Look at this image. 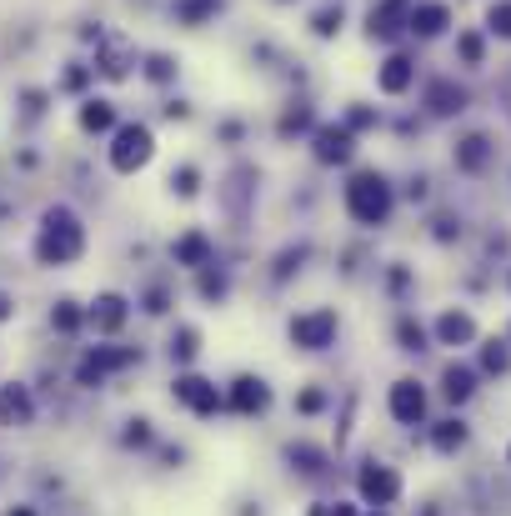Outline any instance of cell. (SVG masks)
I'll return each instance as SVG.
<instances>
[{
  "label": "cell",
  "mask_w": 511,
  "mask_h": 516,
  "mask_svg": "<svg viewBox=\"0 0 511 516\" xmlns=\"http://www.w3.org/2000/svg\"><path fill=\"white\" fill-rule=\"evenodd\" d=\"M171 401L186 411V416H196V421H216L221 411H226V386H216L211 376H201V371H176V381H171Z\"/></svg>",
  "instance_id": "cell-6"
},
{
  "label": "cell",
  "mask_w": 511,
  "mask_h": 516,
  "mask_svg": "<svg viewBox=\"0 0 511 516\" xmlns=\"http://www.w3.org/2000/svg\"><path fill=\"white\" fill-rule=\"evenodd\" d=\"M506 466H511V441H506Z\"/></svg>",
  "instance_id": "cell-49"
},
{
  "label": "cell",
  "mask_w": 511,
  "mask_h": 516,
  "mask_svg": "<svg viewBox=\"0 0 511 516\" xmlns=\"http://www.w3.org/2000/svg\"><path fill=\"white\" fill-rule=\"evenodd\" d=\"M156 151H161V141H156V131L146 126V121H121L116 131H111V146H106V166L116 171V176H141L151 161H156Z\"/></svg>",
  "instance_id": "cell-4"
},
{
  "label": "cell",
  "mask_w": 511,
  "mask_h": 516,
  "mask_svg": "<svg viewBox=\"0 0 511 516\" xmlns=\"http://www.w3.org/2000/svg\"><path fill=\"white\" fill-rule=\"evenodd\" d=\"M336 336H341V311L326 306V301H321V306H301V311L286 316V346L301 351V356H321V351H331Z\"/></svg>",
  "instance_id": "cell-3"
},
{
  "label": "cell",
  "mask_w": 511,
  "mask_h": 516,
  "mask_svg": "<svg viewBox=\"0 0 511 516\" xmlns=\"http://www.w3.org/2000/svg\"><path fill=\"white\" fill-rule=\"evenodd\" d=\"M136 76H141L146 86L166 91V86H176V81H181V56H171V51H146V56H141V66H136Z\"/></svg>",
  "instance_id": "cell-24"
},
{
  "label": "cell",
  "mask_w": 511,
  "mask_h": 516,
  "mask_svg": "<svg viewBox=\"0 0 511 516\" xmlns=\"http://www.w3.org/2000/svg\"><path fill=\"white\" fill-rule=\"evenodd\" d=\"M136 306H141L146 316H166V311L176 306V291H171L166 281H151V286L141 291V301H136Z\"/></svg>",
  "instance_id": "cell-36"
},
{
  "label": "cell",
  "mask_w": 511,
  "mask_h": 516,
  "mask_svg": "<svg viewBox=\"0 0 511 516\" xmlns=\"http://www.w3.org/2000/svg\"><path fill=\"white\" fill-rule=\"evenodd\" d=\"M306 151L321 171H351L356 156H361V136L336 116V121H316V131L306 136Z\"/></svg>",
  "instance_id": "cell-5"
},
{
  "label": "cell",
  "mask_w": 511,
  "mask_h": 516,
  "mask_svg": "<svg viewBox=\"0 0 511 516\" xmlns=\"http://www.w3.org/2000/svg\"><path fill=\"white\" fill-rule=\"evenodd\" d=\"M466 441H471V426H466L461 416H446V421L431 426V451H436V456H456Z\"/></svg>",
  "instance_id": "cell-27"
},
{
  "label": "cell",
  "mask_w": 511,
  "mask_h": 516,
  "mask_svg": "<svg viewBox=\"0 0 511 516\" xmlns=\"http://www.w3.org/2000/svg\"><path fill=\"white\" fill-rule=\"evenodd\" d=\"M131 316H136V306H131L126 291H101V296L86 306V326H91L96 336H121V331L131 326Z\"/></svg>",
  "instance_id": "cell-15"
},
{
  "label": "cell",
  "mask_w": 511,
  "mask_h": 516,
  "mask_svg": "<svg viewBox=\"0 0 511 516\" xmlns=\"http://www.w3.org/2000/svg\"><path fill=\"white\" fill-rule=\"evenodd\" d=\"M341 121L366 141L371 131H381V121H386V116H381V106H371V101H346V106H341Z\"/></svg>",
  "instance_id": "cell-30"
},
{
  "label": "cell",
  "mask_w": 511,
  "mask_h": 516,
  "mask_svg": "<svg viewBox=\"0 0 511 516\" xmlns=\"http://www.w3.org/2000/svg\"><path fill=\"white\" fill-rule=\"evenodd\" d=\"M476 386H481V371H476V366H466V361H446V366H441V401H446V406H466V401L476 396Z\"/></svg>",
  "instance_id": "cell-21"
},
{
  "label": "cell",
  "mask_w": 511,
  "mask_h": 516,
  "mask_svg": "<svg viewBox=\"0 0 511 516\" xmlns=\"http://www.w3.org/2000/svg\"><path fill=\"white\" fill-rule=\"evenodd\" d=\"M411 6L416 0H376V6L366 11V41L371 46H401Z\"/></svg>",
  "instance_id": "cell-13"
},
{
  "label": "cell",
  "mask_w": 511,
  "mask_h": 516,
  "mask_svg": "<svg viewBox=\"0 0 511 516\" xmlns=\"http://www.w3.org/2000/svg\"><path fill=\"white\" fill-rule=\"evenodd\" d=\"M216 136H221L226 146H241V141H246V121H221V126H216Z\"/></svg>",
  "instance_id": "cell-43"
},
{
  "label": "cell",
  "mask_w": 511,
  "mask_h": 516,
  "mask_svg": "<svg viewBox=\"0 0 511 516\" xmlns=\"http://www.w3.org/2000/svg\"><path fill=\"white\" fill-rule=\"evenodd\" d=\"M506 341H511V326H506Z\"/></svg>",
  "instance_id": "cell-52"
},
{
  "label": "cell",
  "mask_w": 511,
  "mask_h": 516,
  "mask_svg": "<svg viewBox=\"0 0 511 516\" xmlns=\"http://www.w3.org/2000/svg\"><path fill=\"white\" fill-rule=\"evenodd\" d=\"M341 31H346V6L341 0H321V6L306 11V36L311 41H341Z\"/></svg>",
  "instance_id": "cell-22"
},
{
  "label": "cell",
  "mask_w": 511,
  "mask_h": 516,
  "mask_svg": "<svg viewBox=\"0 0 511 516\" xmlns=\"http://www.w3.org/2000/svg\"><path fill=\"white\" fill-rule=\"evenodd\" d=\"M431 241H436V246L461 241V216H456V211H436V216H431Z\"/></svg>",
  "instance_id": "cell-39"
},
{
  "label": "cell",
  "mask_w": 511,
  "mask_h": 516,
  "mask_svg": "<svg viewBox=\"0 0 511 516\" xmlns=\"http://www.w3.org/2000/svg\"><path fill=\"white\" fill-rule=\"evenodd\" d=\"M506 291H511V271H506Z\"/></svg>",
  "instance_id": "cell-51"
},
{
  "label": "cell",
  "mask_w": 511,
  "mask_h": 516,
  "mask_svg": "<svg viewBox=\"0 0 511 516\" xmlns=\"http://www.w3.org/2000/svg\"><path fill=\"white\" fill-rule=\"evenodd\" d=\"M391 336H396V351H406V356H421V351L431 346V326H421L411 311H401V316H396Z\"/></svg>",
  "instance_id": "cell-26"
},
{
  "label": "cell",
  "mask_w": 511,
  "mask_h": 516,
  "mask_svg": "<svg viewBox=\"0 0 511 516\" xmlns=\"http://www.w3.org/2000/svg\"><path fill=\"white\" fill-rule=\"evenodd\" d=\"M171 11H176V21H181L186 31H201V26L221 11V0H176Z\"/></svg>",
  "instance_id": "cell-35"
},
{
  "label": "cell",
  "mask_w": 511,
  "mask_h": 516,
  "mask_svg": "<svg viewBox=\"0 0 511 516\" xmlns=\"http://www.w3.org/2000/svg\"><path fill=\"white\" fill-rule=\"evenodd\" d=\"M276 6H296V0H276Z\"/></svg>",
  "instance_id": "cell-50"
},
{
  "label": "cell",
  "mask_w": 511,
  "mask_h": 516,
  "mask_svg": "<svg viewBox=\"0 0 511 516\" xmlns=\"http://www.w3.org/2000/svg\"><path fill=\"white\" fill-rule=\"evenodd\" d=\"M481 31H486V41L511 46V0H491L486 16H481Z\"/></svg>",
  "instance_id": "cell-33"
},
{
  "label": "cell",
  "mask_w": 511,
  "mask_h": 516,
  "mask_svg": "<svg viewBox=\"0 0 511 516\" xmlns=\"http://www.w3.org/2000/svg\"><path fill=\"white\" fill-rule=\"evenodd\" d=\"M166 121H191V101L186 96H176V101H166V111H161Z\"/></svg>",
  "instance_id": "cell-44"
},
{
  "label": "cell",
  "mask_w": 511,
  "mask_h": 516,
  "mask_svg": "<svg viewBox=\"0 0 511 516\" xmlns=\"http://www.w3.org/2000/svg\"><path fill=\"white\" fill-rule=\"evenodd\" d=\"M226 411H231V416H241V421L266 416V411H271V381H266V376H256V371L231 376V386H226Z\"/></svg>",
  "instance_id": "cell-12"
},
{
  "label": "cell",
  "mask_w": 511,
  "mask_h": 516,
  "mask_svg": "<svg viewBox=\"0 0 511 516\" xmlns=\"http://www.w3.org/2000/svg\"><path fill=\"white\" fill-rule=\"evenodd\" d=\"M371 86H376L381 101H401V96H411V91H416V56H411L406 46H386V56H381Z\"/></svg>",
  "instance_id": "cell-8"
},
{
  "label": "cell",
  "mask_w": 511,
  "mask_h": 516,
  "mask_svg": "<svg viewBox=\"0 0 511 516\" xmlns=\"http://www.w3.org/2000/svg\"><path fill=\"white\" fill-rule=\"evenodd\" d=\"M326 401H331V396H326L316 381H306V386L291 396V411H296V416H321V411H326Z\"/></svg>",
  "instance_id": "cell-37"
},
{
  "label": "cell",
  "mask_w": 511,
  "mask_h": 516,
  "mask_svg": "<svg viewBox=\"0 0 511 516\" xmlns=\"http://www.w3.org/2000/svg\"><path fill=\"white\" fill-rule=\"evenodd\" d=\"M316 121H321V116H316V106L301 96V101H286V106H281V116H276L271 136H276L281 146H291V141H301V146H306V136L316 131Z\"/></svg>",
  "instance_id": "cell-19"
},
{
  "label": "cell",
  "mask_w": 511,
  "mask_h": 516,
  "mask_svg": "<svg viewBox=\"0 0 511 516\" xmlns=\"http://www.w3.org/2000/svg\"><path fill=\"white\" fill-rule=\"evenodd\" d=\"M51 326H56V331H66V336H71V331H81V326H86V306H76V301H56Z\"/></svg>",
  "instance_id": "cell-40"
},
{
  "label": "cell",
  "mask_w": 511,
  "mask_h": 516,
  "mask_svg": "<svg viewBox=\"0 0 511 516\" xmlns=\"http://www.w3.org/2000/svg\"><path fill=\"white\" fill-rule=\"evenodd\" d=\"M306 261H311V246H306V241H286V246L271 256V271H266V281H271V286H291V281L306 271Z\"/></svg>",
  "instance_id": "cell-23"
},
{
  "label": "cell",
  "mask_w": 511,
  "mask_h": 516,
  "mask_svg": "<svg viewBox=\"0 0 511 516\" xmlns=\"http://www.w3.org/2000/svg\"><path fill=\"white\" fill-rule=\"evenodd\" d=\"M286 461H291V471H301V476H316V471L326 466V446H316V441L296 436V441L286 446Z\"/></svg>",
  "instance_id": "cell-31"
},
{
  "label": "cell",
  "mask_w": 511,
  "mask_h": 516,
  "mask_svg": "<svg viewBox=\"0 0 511 516\" xmlns=\"http://www.w3.org/2000/svg\"><path fill=\"white\" fill-rule=\"evenodd\" d=\"M166 186H171V196H176V201H201V191H206V166L186 156V161H176V166H171Z\"/></svg>",
  "instance_id": "cell-25"
},
{
  "label": "cell",
  "mask_w": 511,
  "mask_h": 516,
  "mask_svg": "<svg viewBox=\"0 0 511 516\" xmlns=\"http://www.w3.org/2000/svg\"><path fill=\"white\" fill-rule=\"evenodd\" d=\"M126 426H131V431H126V446H151V441H156V431H151V416H131Z\"/></svg>",
  "instance_id": "cell-42"
},
{
  "label": "cell",
  "mask_w": 511,
  "mask_h": 516,
  "mask_svg": "<svg viewBox=\"0 0 511 516\" xmlns=\"http://www.w3.org/2000/svg\"><path fill=\"white\" fill-rule=\"evenodd\" d=\"M456 26V11L446 6V0H416L411 16H406V36L416 46H431V41H446Z\"/></svg>",
  "instance_id": "cell-10"
},
{
  "label": "cell",
  "mask_w": 511,
  "mask_h": 516,
  "mask_svg": "<svg viewBox=\"0 0 511 516\" xmlns=\"http://www.w3.org/2000/svg\"><path fill=\"white\" fill-rule=\"evenodd\" d=\"M196 296H201V301H216V306H221V301L231 296V271H226L221 261L201 266V271H196Z\"/></svg>",
  "instance_id": "cell-28"
},
{
  "label": "cell",
  "mask_w": 511,
  "mask_h": 516,
  "mask_svg": "<svg viewBox=\"0 0 511 516\" xmlns=\"http://www.w3.org/2000/svg\"><path fill=\"white\" fill-rule=\"evenodd\" d=\"M386 416L396 426H421L426 421V386L416 376H396L386 386Z\"/></svg>",
  "instance_id": "cell-16"
},
{
  "label": "cell",
  "mask_w": 511,
  "mask_h": 516,
  "mask_svg": "<svg viewBox=\"0 0 511 516\" xmlns=\"http://www.w3.org/2000/svg\"><path fill=\"white\" fill-rule=\"evenodd\" d=\"M256 181H261V171H256L251 161H231V171H226V186L216 191V201H221V211H226L231 221H246V216H251Z\"/></svg>",
  "instance_id": "cell-11"
},
{
  "label": "cell",
  "mask_w": 511,
  "mask_h": 516,
  "mask_svg": "<svg viewBox=\"0 0 511 516\" xmlns=\"http://www.w3.org/2000/svg\"><path fill=\"white\" fill-rule=\"evenodd\" d=\"M216 261V236L206 231V226H186V231H176L171 236V266L176 271H201V266H211Z\"/></svg>",
  "instance_id": "cell-14"
},
{
  "label": "cell",
  "mask_w": 511,
  "mask_h": 516,
  "mask_svg": "<svg viewBox=\"0 0 511 516\" xmlns=\"http://www.w3.org/2000/svg\"><path fill=\"white\" fill-rule=\"evenodd\" d=\"M401 206V191L396 181L381 171V166H351L346 181H341V216L356 226V231H381L391 226Z\"/></svg>",
  "instance_id": "cell-1"
},
{
  "label": "cell",
  "mask_w": 511,
  "mask_h": 516,
  "mask_svg": "<svg viewBox=\"0 0 511 516\" xmlns=\"http://www.w3.org/2000/svg\"><path fill=\"white\" fill-rule=\"evenodd\" d=\"M86 256V226L71 206H46L36 231V261L41 266H71Z\"/></svg>",
  "instance_id": "cell-2"
},
{
  "label": "cell",
  "mask_w": 511,
  "mask_h": 516,
  "mask_svg": "<svg viewBox=\"0 0 511 516\" xmlns=\"http://www.w3.org/2000/svg\"><path fill=\"white\" fill-rule=\"evenodd\" d=\"M326 516H361V501H331Z\"/></svg>",
  "instance_id": "cell-45"
},
{
  "label": "cell",
  "mask_w": 511,
  "mask_h": 516,
  "mask_svg": "<svg viewBox=\"0 0 511 516\" xmlns=\"http://www.w3.org/2000/svg\"><path fill=\"white\" fill-rule=\"evenodd\" d=\"M361 516H391V511H361Z\"/></svg>",
  "instance_id": "cell-48"
},
{
  "label": "cell",
  "mask_w": 511,
  "mask_h": 516,
  "mask_svg": "<svg viewBox=\"0 0 511 516\" xmlns=\"http://www.w3.org/2000/svg\"><path fill=\"white\" fill-rule=\"evenodd\" d=\"M76 126H81V136H111L121 126V106L111 96H86L76 106Z\"/></svg>",
  "instance_id": "cell-20"
},
{
  "label": "cell",
  "mask_w": 511,
  "mask_h": 516,
  "mask_svg": "<svg viewBox=\"0 0 511 516\" xmlns=\"http://www.w3.org/2000/svg\"><path fill=\"white\" fill-rule=\"evenodd\" d=\"M381 281H386V291H391V296H406V291H411V266H406V261H386Z\"/></svg>",
  "instance_id": "cell-41"
},
{
  "label": "cell",
  "mask_w": 511,
  "mask_h": 516,
  "mask_svg": "<svg viewBox=\"0 0 511 516\" xmlns=\"http://www.w3.org/2000/svg\"><path fill=\"white\" fill-rule=\"evenodd\" d=\"M11 316H16V301H11V296H6V291H0V326H6V321H11Z\"/></svg>",
  "instance_id": "cell-46"
},
{
  "label": "cell",
  "mask_w": 511,
  "mask_h": 516,
  "mask_svg": "<svg viewBox=\"0 0 511 516\" xmlns=\"http://www.w3.org/2000/svg\"><path fill=\"white\" fill-rule=\"evenodd\" d=\"M11 516H36V511H31V506H16V511H11Z\"/></svg>",
  "instance_id": "cell-47"
},
{
  "label": "cell",
  "mask_w": 511,
  "mask_h": 516,
  "mask_svg": "<svg viewBox=\"0 0 511 516\" xmlns=\"http://www.w3.org/2000/svg\"><path fill=\"white\" fill-rule=\"evenodd\" d=\"M481 376H511V341L506 336L481 341Z\"/></svg>",
  "instance_id": "cell-32"
},
{
  "label": "cell",
  "mask_w": 511,
  "mask_h": 516,
  "mask_svg": "<svg viewBox=\"0 0 511 516\" xmlns=\"http://www.w3.org/2000/svg\"><path fill=\"white\" fill-rule=\"evenodd\" d=\"M456 61L466 71H481L486 66V31H456Z\"/></svg>",
  "instance_id": "cell-34"
},
{
  "label": "cell",
  "mask_w": 511,
  "mask_h": 516,
  "mask_svg": "<svg viewBox=\"0 0 511 516\" xmlns=\"http://www.w3.org/2000/svg\"><path fill=\"white\" fill-rule=\"evenodd\" d=\"M201 326H191V321H176V331H171V361L176 366H196V356H201Z\"/></svg>",
  "instance_id": "cell-29"
},
{
  "label": "cell",
  "mask_w": 511,
  "mask_h": 516,
  "mask_svg": "<svg viewBox=\"0 0 511 516\" xmlns=\"http://www.w3.org/2000/svg\"><path fill=\"white\" fill-rule=\"evenodd\" d=\"M466 106H471V96H466V86H456V76H431L421 86V116L426 121H456V116H466Z\"/></svg>",
  "instance_id": "cell-9"
},
{
  "label": "cell",
  "mask_w": 511,
  "mask_h": 516,
  "mask_svg": "<svg viewBox=\"0 0 511 516\" xmlns=\"http://www.w3.org/2000/svg\"><path fill=\"white\" fill-rule=\"evenodd\" d=\"M401 491H406V476L391 461H366L356 471V501L371 506V511H391L401 501Z\"/></svg>",
  "instance_id": "cell-7"
},
{
  "label": "cell",
  "mask_w": 511,
  "mask_h": 516,
  "mask_svg": "<svg viewBox=\"0 0 511 516\" xmlns=\"http://www.w3.org/2000/svg\"><path fill=\"white\" fill-rule=\"evenodd\" d=\"M491 161H496V141H491L486 131H466V136H456V146H451V166H456L461 176H486Z\"/></svg>",
  "instance_id": "cell-18"
},
{
  "label": "cell",
  "mask_w": 511,
  "mask_h": 516,
  "mask_svg": "<svg viewBox=\"0 0 511 516\" xmlns=\"http://www.w3.org/2000/svg\"><path fill=\"white\" fill-rule=\"evenodd\" d=\"M431 341H436V346H451V351L476 346V341H481V321H476L466 306H446V311H436V321H431Z\"/></svg>",
  "instance_id": "cell-17"
},
{
  "label": "cell",
  "mask_w": 511,
  "mask_h": 516,
  "mask_svg": "<svg viewBox=\"0 0 511 516\" xmlns=\"http://www.w3.org/2000/svg\"><path fill=\"white\" fill-rule=\"evenodd\" d=\"M0 421H31V396L26 391H0Z\"/></svg>",
  "instance_id": "cell-38"
}]
</instances>
